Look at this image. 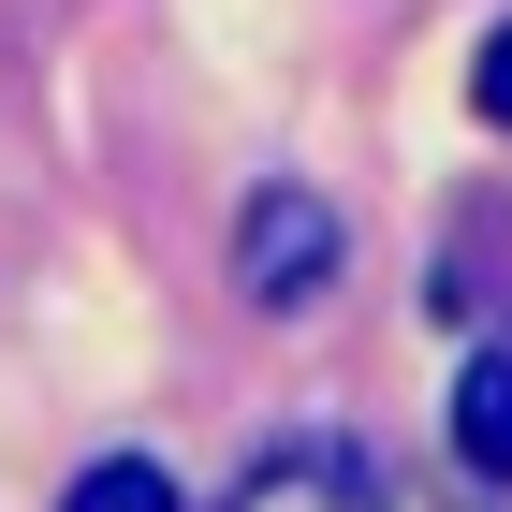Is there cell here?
I'll return each mask as SVG.
<instances>
[{
    "instance_id": "cell-1",
    "label": "cell",
    "mask_w": 512,
    "mask_h": 512,
    "mask_svg": "<svg viewBox=\"0 0 512 512\" xmlns=\"http://www.w3.org/2000/svg\"><path fill=\"white\" fill-rule=\"evenodd\" d=\"M337 264H352V220H337L322 191H249V220H235V278L264 293V308L337 293Z\"/></svg>"
},
{
    "instance_id": "cell-2",
    "label": "cell",
    "mask_w": 512,
    "mask_h": 512,
    "mask_svg": "<svg viewBox=\"0 0 512 512\" xmlns=\"http://www.w3.org/2000/svg\"><path fill=\"white\" fill-rule=\"evenodd\" d=\"M220 512H381V469H366L352 439H278Z\"/></svg>"
},
{
    "instance_id": "cell-3",
    "label": "cell",
    "mask_w": 512,
    "mask_h": 512,
    "mask_svg": "<svg viewBox=\"0 0 512 512\" xmlns=\"http://www.w3.org/2000/svg\"><path fill=\"white\" fill-rule=\"evenodd\" d=\"M454 454H469L483 483H512V337H483V352L454 366Z\"/></svg>"
},
{
    "instance_id": "cell-4",
    "label": "cell",
    "mask_w": 512,
    "mask_h": 512,
    "mask_svg": "<svg viewBox=\"0 0 512 512\" xmlns=\"http://www.w3.org/2000/svg\"><path fill=\"white\" fill-rule=\"evenodd\" d=\"M59 512H176V469H161V454H103V469H74Z\"/></svg>"
},
{
    "instance_id": "cell-5",
    "label": "cell",
    "mask_w": 512,
    "mask_h": 512,
    "mask_svg": "<svg viewBox=\"0 0 512 512\" xmlns=\"http://www.w3.org/2000/svg\"><path fill=\"white\" fill-rule=\"evenodd\" d=\"M469 103H483V118L512 132V15H498V30H483V59H469Z\"/></svg>"
}]
</instances>
